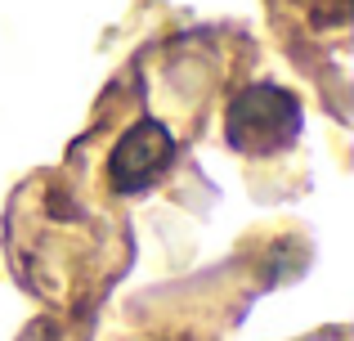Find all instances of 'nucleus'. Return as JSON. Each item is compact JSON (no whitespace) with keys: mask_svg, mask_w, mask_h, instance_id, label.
I'll use <instances>...</instances> for the list:
<instances>
[{"mask_svg":"<svg viewBox=\"0 0 354 341\" xmlns=\"http://www.w3.org/2000/svg\"><path fill=\"white\" fill-rule=\"evenodd\" d=\"M296 131H301V108L278 86H256L229 104V144L238 153H251V158L278 153L296 140Z\"/></svg>","mask_w":354,"mask_h":341,"instance_id":"1","label":"nucleus"},{"mask_svg":"<svg viewBox=\"0 0 354 341\" xmlns=\"http://www.w3.org/2000/svg\"><path fill=\"white\" fill-rule=\"evenodd\" d=\"M171 158H175V140L162 131V126L157 122L135 126V131L113 149V162H108L113 189H121V193L148 189L153 180H162V171L171 167Z\"/></svg>","mask_w":354,"mask_h":341,"instance_id":"2","label":"nucleus"}]
</instances>
